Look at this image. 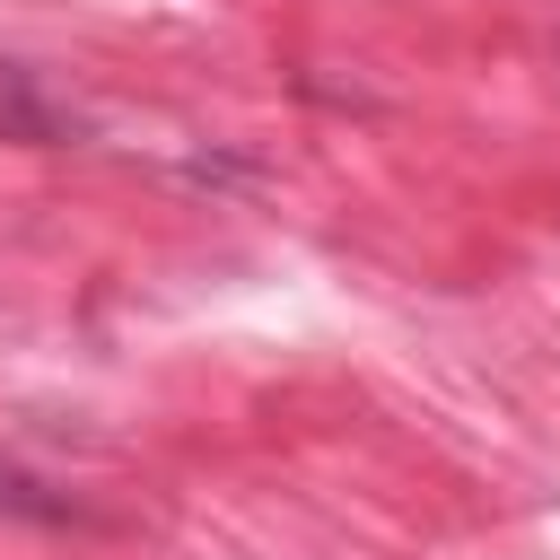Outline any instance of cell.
Wrapping results in <instances>:
<instances>
[{
  "label": "cell",
  "instance_id": "1",
  "mask_svg": "<svg viewBox=\"0 0 560 560\" xmlns=\"http://www.w3.org/2000/svg\"><path fill=\"white\" fill-rule=\"evenodd\" d=\"M0 140H18V149H79L88 140V114L70 96H52L35 70L0 61Z\"/></svg>",
  "mask_w": 560,
  "mask_h": 560
},
{
  "label": "cell",
  "instance_id": "2",
  "mask_svg": "<svg viewBox=\"0 0 560 560\" xmlns=\"http://www.w3.org/2000/svg\"><path fill=\"white\" fill-rule=\"evenodd\" d=\"M0 525H35V534H61V525H96L61 481H44V472H26V464H9L0 455Z\"/></svg>",
  "mask_w": 560,
  "mask_h": 560
}]
</instances>
